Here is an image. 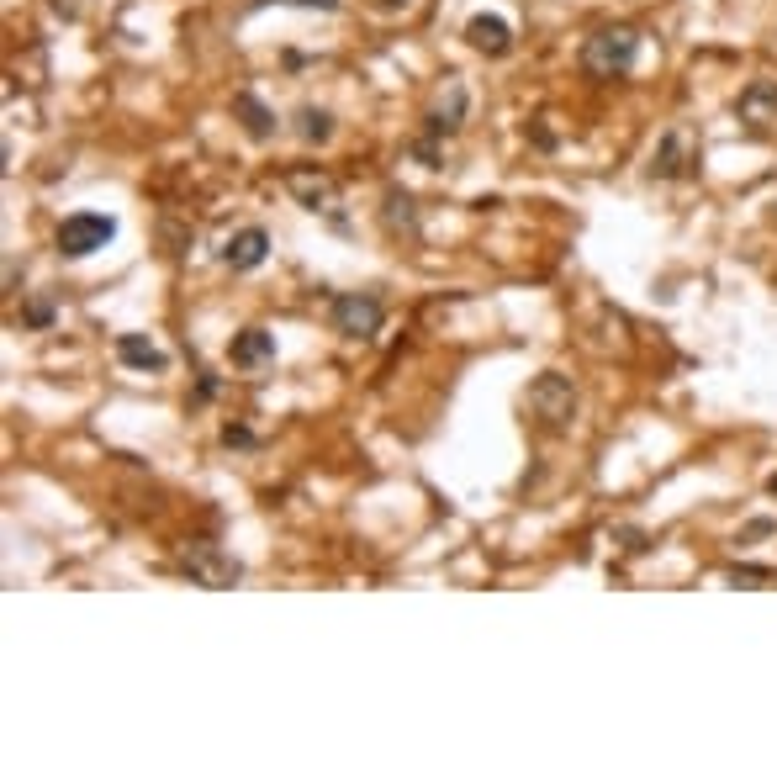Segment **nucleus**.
<instances>
[{"instance_id":"obj_1","label":"nucleus","mask_w":777,"mask_h":777,"mask_svg":"<svg viewBox=\"0 0 777 777\" xmlns=\"http://www.w3.org/2000/svg\"><path fill=\"white\" fill-rule=\"evenodd\" d=\"M640 59V32L635 27H603L582 43V69L592 80H619Z\"/></svg>"},{"instance_id":"obj_2","label":"nucleus","mask_w":777,"mask_h":777,"mask_svg":"<svg viewBox=\"0 0 777 777\" xmlns=\"http://www.w3.org/2000/svg\"><path fill=\"white\" fill-rule=\"evenodd\" d=\"M328 318L344 339H376L381 323H386V307H381L376 291H339L328 302Z\"/></svg>"},{"instance_id":"obj_3","label":"nucleus","mask_w":777,"mask_h":777,"mask_svg":"<svg viewBox=\"0 0 777 777\" xmlns=\"http://www.w3.org/2000/svg\"><path fill=\"white\" fill-rule=\"evenodd\" d=\"M180 571H185L196 587H212V592L233 587L238 577H244V566H238L222 545H212V540H191V545H185V550H180Z\"/></svg>"},{"instance_id":"obj_4","label":"nucleus","mask_w":777,"mask_h":777,"mask_svg":"<svg viewBox=\"0 0 777 777\" xmlns=\"http://www.w3.org/2000/svg\"><path fill=\"white\" fill-rule=\"evenodd\" d=\"M529 413L534 418H545L550 429H566L571 418H577V386H571V376H561V370H545V376H534L529 381Z\"/></svg>"},{"instance_id":"obj_5","label":"nucleus","mask_w":777,"mask_h":777,"mask_svg":"<svg viewBox=\"0 0 777 777\" xmlns=\"http://www.w3.org/2000/svg\"><path fill=\"white\" fill-rule=\"evenodd\" d=\"M111 238H117V222L106 212H69L59 222V233H53V244H59L64 259H90L96 249H106Z\"/></svg>"},{"instance_id":"obj_6","label":"nucleus","mask_w":777,"mask_h":777,"mask_svg":"<svg viewBox=\"0 0 777 777\" xmlns=\"http://www.w3.org/2000/svg\"><path fill=\"white\" fill-rule=\"evenodd\" d=\"M735 117L751 127V133H767L777 122V80H751L735 101Z\"/></svg>"},{"instance_id":"obj_7","label":"nucleus","mask_w":777,"mask_h":777,"mask_svg":"<svg viewBox=\"0 0 777 777\" xmlns=\"http://www.w3.org/2000/svg\"><path fill=\"white\" fill-rule=\"evenodd\" d=\"M265 259H270V233L254 228V222H249V228H238L228 244H222V265H228V270H259Z\"/></svg>"},{"instance_id":"obj_8","label":"nucleus","mask_w":777,"mask_h":777,"mask_svg":"<svg viewBox=\"0 0 777 777\" xmlns=\"http://www.w3.org/2000/svg\"><path fill=\"white\" fill-rule=\"evenodd\" d=\"M693 164H698V154L688 148V133L672 127V133L656 143V154H651V180H677V175H688Z\"/></svg>"},{"instance_id":"obj_9","label":"nucleus","mask_w":777,"mask_h":777,"mask_svg":"<svg viewBox=\"0 0 777 777\" xmlns=\"http://www.w3.org/2000/svg\"><path fill=\"white\" fill-rule=\"evenodd\" d=\"M466 43H471L476 53H487V59H503V53L513 48V27L503 22V16L476 11L471 22H466Z\"/></svg>"},{"instance_id":"obj_10","label":"nucleus","mask_w":777,"mask_h":777,"mask_svg":"<svg viewBox=\"0 0 777 777\" xmlns=\"http://www.w3.org/2000/svg\"><path fill=\"white\" fill-rule=\"evenodd\" d=\"M286 185H291V196L302 201L307 212H328V217L344 228V217L333 212V185H328L323 175H312V170H291V175H286Z\"/></svg>"},{"instance_id":"obj_11","label":"nucleus","mask_w":777,"mask_h":777,"mask_svg":"<svg viewBox=\"0 0 777 777\" xmlns=\"http://www.w3.org/2000/svg\"><path fill=\"white\" fill-rule=\"evenodd\" d=\"M228 360H233L238 370L270 365V360H275V333H265V328H244V333H233V344H228Z\"/></svg>"},{"instance_id":"obj_12","label":"nucleus","mask_w":777,"mask_h":777,"mask_svg":"<svg viewBox=\"0 0 777 777\" xmlns=\"http://www.w3.org/2000/svg\"><path fill=\"white\" fill-rule=\"evenodd\" d=\"M233 117L244 122V133L254 138V143H270L275 138V111L254 96V90H238L233 96Z\"/></svg>"},{"instance_id":"obj_13","label":"nucleus","mask_w":777,"mask_h":777,"mask_svg":"<svg viewBox=\"0 0 777 777\" xmlns=\"http://www.w3.org/2000/svg\"><path fill=\"white\" fill-rule=\"evenodd\" d=\"M117 360L133 365V370H154V376L170 370V355H164L159 344H148L143 333H117Z\"/></svg>"},{"instance_id":"obj_14","label":"nucleus","mask_w":777,"mask_h":777,"mask_svg":"<svg viewBox=\"0 0 777 777\" xmlns=\"http://www.w3.org/2000/svg\"><path fill=\"white\" fill-rule=\"evenodd\" d=\"M296 138L312 143V148H323L333 138V117L323 106H302V111H296Z\"/></svg>"},{"instance_id":"obj_15","label":"nucleus","mask_w":777,"mask_h":777,"mask_svg":"<svg viewBox=\"0 0 777 777\" xmlns=\"http://www.w3.org/2000/svg\"><path fill=\"white\" fill-rule=\"evenodd\" d=\"M386 228H392V233H418V212H413V196H407V191H397V185H392V191H386Z\"/></svg>"},{"instance_id":"obj_16","label":"nucleus","mask_w":777,"mask_h":777,"mask_svg":"<svg viewBox=\"0 0 777 777\" xmlns=\"http://www.w3.org/2000/svg\"><path fill=\"white\" fill-rule=\"evenodd\" d=\"M730 582L735 587H756V582H777L772 566H730Z\"/></svg>"},{"instance_id":"obj_17","label":"nucleus","mask_w":777,"mask_h":777,"mask_svg":"<svg viewBox=\"0 0 777 777\" xmlns=\"http://www.w3.org/2000/svg\"><path fill=\"white\" fill-rule=\"evenodd\" d=\"M22 323H27V328H48V323H53V307H48V302H27V307H22Z\"/></svg>"},{"instance_id":"obj_18","label":"nucleus","mask_w":777,"mask_h":777,"mask_svg":"<svg viewBox=\"0 0 777 777\" xmlns=\"http://www.w3.org/2000/svg\"><path fill=\"white\" fill-rule=\"evenodd\" d=\"M222 444H228V450H249L254 434L244 429V423H228V429H222Z\"/></svg>"},{"instance_id":"obj_19","label":"nucleus","mask_w":777,"mask_h":777,"mask_svg":"<svg viewBox=\"0 0 777 777\" xmlns=\"http://www.w3.org/2000/svg\"><path fill=\"white\" fill-rule=\"evenodd\" d=\"M777 524H772V518H751V524L746 529H740V545H751V540H767V534H772Z\"/></svg>"},{"instance_id":"obj_20","label":"nucleus","mask_w":777,"mask_h":777,"mask_svg":"<svg viewBox=\"0 0 777 777\" xmlns=\"http://www.w3.org/2000/svg\"><path fill=\"white\" fill-rule=\"evenodd\" d=\"M254 6H307V11H333L339 0H254Z\"/></svg>"},{"instance_id":"obj_21","label":"nucleus","mask_w":777,"mask_h":777,"mask_svg":"<svg viewBox=\"0 0 777 777\" xmlns=\"http://www.w3.org/2000/svg\"><path fill=\"white\" fill-rule=\"evenodd\" d=\"M201 402H212L217 397V376H207V370H201V392H196Z\"/></svg>"},{"instance_id":"obj_22","label":"nucleus","mask_w":777,"mask_h":777,"mask_svg":"<svg viewBox=\"0 0 777 777\" xmlns=\"http://www.w3.org/2000/svg\"><path fill=\"white\" fill-rule=\"evenodd\" d=\"M767 487H772V492H777V476H772V481H767Z\"/></svg>"}]
</instances>
